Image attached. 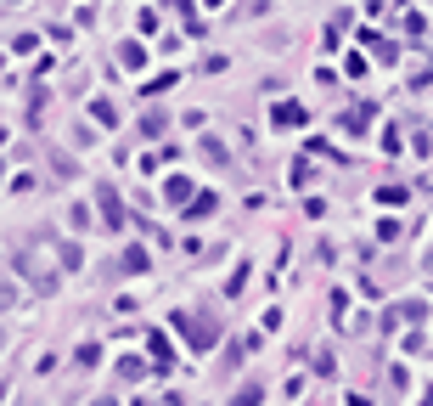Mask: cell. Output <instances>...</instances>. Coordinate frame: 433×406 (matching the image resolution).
<instances>
[{
  "instance_id": "obj_1",
  "label": "cell",
  "mask_w": 433,
  "mask_h": 406,
  "mask_svg": "<svg viewBox=\"0 0 433 406\" xmlns=\"http://www.w3.org/2000/svg\"><path fill=\"white\" fill-rule=\"evenodd\" d=\"M175 328H181V339H186L192 350H214V339H220L208 316H186V310H175Z\"/></svg>"
},
{
  "instance_id": "obj_2",
  "label": "cell",
  "mask_w": 433,
  "mask_h": 406,
  "mask_svg": "<svg viewBox=\"0 0 433 406\" xmlns=\"http://www.w3.org/2000/svg\"><path fill=\"white\" fill-rule=\"evenodd\" d=\"M84 113H91V125L96 130H118V107H113V96H91V102H84Z\"/></svg>"
},
{
  "instance_id": "obj_3",
  "label": "cell",
  "mask_w": 433,
  "mask_h": 406,
  "mask_svg": "<svg viewBox=\"0 0 433 406\" xmlns=\"http://www.w3.org/2000/svg\"><path fill=\"white\" fill-rule=\"evenodd\" d=\"M270 125L276 130H298V125H310V113H304V102H276L270 107Z\"/></svg>"
},
{
  "instance_id": "obj_4",
  "label": "cell",
  "mask_w": 433,
  "mask_h": 406,
  "mask_svg": "<svg viewBox=\"0 0 433 406\" xmlns=\"http://www.w3.org/2000/svg\"><path fill=\"white\" fill-rule=\"evenodd\" d=\"M96 203H102V220L118 231V226H124V209H118V192H113V181H96Z\"/></svg>"
},
{
  "instance_id": "obj_5",
  "label": "cell",
  "mask_w": 433,
  "mask_h": 406,
  "mask_svg": "<svg viewBox=\"0 0 433 406\" xmlns=\"http://www.w3.org/2000/svg\"><path fill=\"white\" fill-rule=\"evenodd\" d=\"M371 118H377V102L349 107V113H343V136H366V130H371Z\"/></svg>"
},
{
  "instance_id": "obj_6",
  "label": "cell",
  "mask_w": 433,
  "mask_h": 406,
  "mask_svg": "<svg viewBox=\"0 0 433 406\" xmlns=\"http://www.w3.org/2000/svg\"><path fill=\"white\" fill-rule=\"evenodd\" d=\"M163 197H169V203H175V209H192V197H197V192H192V181H186V175H169V186H163Z\"/></svg>"
},
{
  "instance_id": "obj_7",
  "label": "cell",
  "mask_w": 433,
  "mask_h": 406,
  "mask_svg": "<svg viewBox=\"0 0 433 406\" xmlns=\"http://www.w3.org/2000/svg\"><path fill=\"white\" fill-rule=\"evenodd\" d=\"M214 209H220V197H214V192H197V197H192V209H181V220H208Z\"/></svg>"
},
{
  "instance_id": "obj_8",
  "label": "cell",
  "mask_w": 433,
  "mask_h": 406,
  "mask_svg": "<svg viewBox=\"0 0 433 406\" xmlns=\"http://www.w3.org/2000/svg\"><path fill=\"white\" fill-rule=\"evenodd\" d=\"M118 62H124L129 73H141V68H147V46H136V39H124V46H118Z\"/></svg>"
},
{
  "instance_id": "obj_9",
  "label": "cell",
  "mask_w": 433,
  "mask_h": 406,
  "mask_svg": "<svg viewBox=\"0 0 433 406\" xmlns=\"http://www.w3.org/2000/svg\"><path fill=\"white\" fill-rule=\"evenodd\" d=\"M197 152L208 158V164H225V158H231V147H225L220 136H203V141H197Z\"/></svg>"
},
{
  "instance_id": "obj_10",
  "label": "cell",
  "mask_w": 433,
  "mask_h": 406,
  "mask_svg": "<svg viewBox=\"0 0 433 406\" xmlns=\"http://www.w3.org/2000/svg\"><path fill=\"white\" fill-rule=\"evenodd\" d=\"M118 378H124V384H141V378H147V361H141V355H124V361H118Z\"/></svg>"
},
{
  "instance_id": "obj_11",
  "label": "cell",
  "mask_w": 433,
  "mask_h": 406,
  "mask_svg": "<svg viewBox=\"0 0 433 406\" xmlns=\"http://www.w3.org/2000/svg\"><path fill=\"white\" fill-rule=\"evenodd\" d=\"M377 203H383V209H405L411 192H405V186H377Z\"/></svg>"
},
{
  "instance_id": "obj_12",
  "label": "cell",
  "mask_w": 433,
  "mask_h": 406,
  "mask_svg": "<svg viewBox=\"0 0 433 406\" xmlns=\"http://www.w3.org/2000/svg\"><path fill=\"white\" fill-rule=\"evenodd\" d=\"M163 130H169V118H163V107H152V113H141V136H152V141H158Z\"/></svg>"
},
{
  "instance_id": "obj_13",
  "label": "cell",
  "mask_w": 433,
  "mask_h": 406,
  "mask_svg": "<svg viewBox=\"0 0 433 406\" xmlns=\"http://www.w3.org/2000/svg\"><path fill=\"white\" fill-rule=\"evenodd\" d=\"M259 400H265V384H242V389L231 395V406H259Z\"/></svg>"
},
{
  "instance_id": "obj_14",
  "label": "cell",
  "mask_w": 433,
  "mask_h": 406,
  "mask_svg": "<svg viewBox=\"0 0 433 406\" xmlns=\"http://www.w3.org/2000/svg\"><path fill=\"white\" fill-rule=\"evenodd\" d=\"M57 260H62V271H79V260H84V254H79V242H62Z\"/></svg>"
},
{
  "instance_id": "obj_15",
  "label": "cell",
  "mask_w": 433,
  "mask_h": 406,
  "mask_svg": "<svg viewBox=\"0 0 433 406\" xmlns=\"http://www.w3.org/2000/svg\"><path fill=\"white\" fill-rule=\"evenodd\" d=\"M136 28L152 34V28H158V6H141V12H136Z\"/></svg>"
},
{
  "instance_id": "obj_16",
  "label": "cell",
  "mask_w": 433,
  "mask_h": 406,
  "mask_svg": "<svg viewBox=\"0 0 433 406\" xmlns=\"http://www.w3.org/2000/svg\"><path fill=\"white\" fill-rule=\"evenodd\" d=\"M96 361H102V344H96V339L79 344V367H96Z\"/></svg>"
},
{
  "instance_id": "obj_17",
  "label": "cell",
  "mask_w": 433,
  "mask_h": 406,
  "mask_svg": "<svg viewBox=\"0 0 433 406\" xmlns=\"http://www.w3.org/2000/svg\"><path fill=\"white\" fill-rule=\"evenodd\" d=\"M147 344H152V355H158L163 367H169V339H163V333H147Z\"/></svg>"
},
{
  "instance_id": "obj_18",
  "label": "cell",
  "mask_w": 433,
  "mask_h": 406,
  "mask_svg": "<svg viewBox=\"0 0 433 406\" xmlns=\"http://www.w3.org/2000/svg\"><path fill=\"white\" fill-rule=\"evenodd\" d=\"M181 125H186V130H203V125H208V113H203V107H192V113H181Z\"/></svg>"
},
{
  "instance_id": "obj_19",
  "label": "cell",
  "mask_w": 433,
  "mask_h": 406,
  "mask_svg": "<svg viewBox=\"0 0 433 406\" xmlns=\"http://www.w3.org/2000/svg\"><path fill=\"white\" fill-rule=\"evenodd\" d=\"M124 271H147V249H129L124 254Z\"/></svg>"
}]
</instances>
